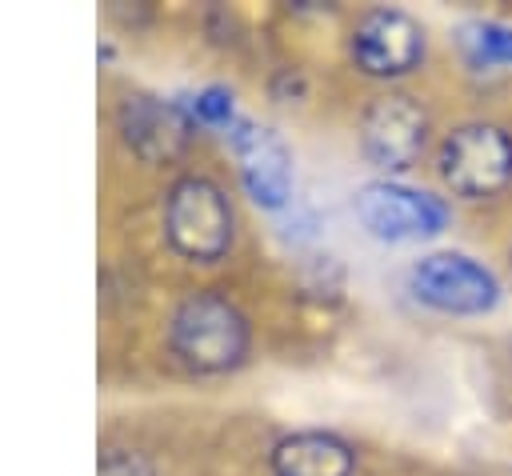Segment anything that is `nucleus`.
Instances as JSON below:
<instances>
[{
    "instance_id": "4",
    "label": "nucleus",
    "mask_w": 512,
    "mask_h": 476,
    "mask_svg": "<svg viewBox=\"0 0 512 476\" xmlns=\"http://www.w3.org/2000/svg\"><path fill=\"white\" fill-rule=\"evenodd\" d=\"M412 292H416V300H424L440 312L476 316L496 304L500 284L484 264L456 256V252H436L412 268Z\"/></svg>"
},
{
    "instance_id": "7",
    "label": "nucleus",
    "mask_w": 512,
    "mask_h": 476,
    "mask_svg": "<svg viewBox=\"0 0 512 476\" xmlns=\"http://www.w3.org/2000/svg\"><path fill=\"white\" fill-rule=\"evenodd\" d=\"M420 56H424V32L400 8H376L352 32V60L368 76H404L420 64Z\"/></svg>"
},
{
    "instance_id": "10",
    "label": "nucleus",
    "mask_w": 512,
    "mask_h": 476,
    "mask_svg": "<svg viewBox=\"0 0 512 476\" xmlns=\"http://www.w3.org/2000/svg\"><path fill=\"white\" fill-rule=\"evenodd\" d=\"M356 452L332 432H292L272 448V476H352Z\"/></svg>"
},
{
    "instance_id": "3",
    "label": "nucleus",
    "mask_w": 512,
    "mask_h": 476,
    "mask_svg": "<svg viewBox=\"0 0 512 476\" xmlns=\"http://www.w3.org/2000/svg\"><path fill=\"white\" fill-rule=\"evenodd\" d=\"M440 176L468 200L504 192L512 184V136L496 124H460L440 144Z\"/></svg>"
},
{
    "instance_id": "1",
    "label": "nucleus",
    "mask_w": 512,
    "mask_h": 476,
    "mask_svg": "<svg viewBox=\"0 0 512 476\" xmlns=\"http://www.w3.org/2000/svg\"><path fill=\"white\" fill-rule=\"evenodd\" d=\"M172 352L192 372H228L248 352V320L216 292H196L172 312Z\"/></svg>"
},
{
    "instance_id": "5",
    "label": "nucleus",
    "mask_w": 512,
    "mask_h": 476,
    "mask_svg": "<svg viewBox=\"0 0 512 476\" xmlns=\"http://www.w3.org/2000/svg\"><path fill=\"white\" fill-rule=\"evenodd\" d=\"M356 216L380 240H416L444 228V204L436 196L388 180H372L356 192Z\"/></svg>"
},
{
    "instance_id": "6",
    "label": "nucleus",
    "mask_w": 512,
    "mask_h": 476,
    "mask_svg": "<svg viewBox=\"0 0 512 476\" xmlns=\"http://www.w3.org/2000/svg\"><path fill=\"white\" fill-rule=\"evenodd\" d=\"M424 136H428L424 108L412 96H400V92H388V96L372 100L364 120H360V140H364L368 160L388 168V172L412 168L420 148H424Z\"/></svg>"
},
{
    "instance_id": "2",
    "label": "nucleus",
    "mask_w": 512,
    "mask_h": 476,
    "mask_svg": "<svg viewBox=\"0 0 512 476\" xmlns=\"http://www.w3.org/2000/svg\"><path fill=\"white\" fill-rule=\"evenodd\" d=\"M232 204L208 176H184L168 188L164 232L168 244L188 260H220L232 244Z\"/></svg>"
},
{
    "instance_id": "9",
    "label": "nucleus",
    "mask_w": 512,
    "mask_h": 476,
    "mask_svg": "<svg viewBox=\"0 0 512 476\" xmlns=\"http://www.w3.org/2000/svg\"><path fill=\"white\" fill-rule=\"evenodd\" d=\"M120 128L128 148H136L144 160H168L184 148L192 120L184 116V108L156 100V96H128L120 108Z\"/></svg>"
},
{
    "instance_id": "12",
    "label": "nucleus",
    "mask_w": 512,
    "mask_h": 476,
    "mask_svg": "<svg viewBox=\"0 0 512 476\" xmlns=\"http://www.w3.org/2000/svg\"><path fill=\"white\" fill-rule=\"evenodd\" d=\"M100 476H156V468H152L140 452L108 448V452L100 456Z\"/></svg>"
},
{
    "instance_id": "11",
    "label": "nucleus",
    "mask_w": 512,
    "mask_h": 476,
    "mask_svg": "<svg viewBox=\"0 0 512 476\" xmlns=\"http://www.w3.org/2000/svg\"><path fill=\"white\" fill-rule=\"evenodd\" d=\"M188 116L200 124H216V128H232L236 112H232V92L228 88H200L188 100Z\"/></svg>"
},
{
    "instance_id": "8",
    "label": "nucleus",
    "mask_w": 512,
    "mask_h": 476,
    "mask_svg": "<svg viewBox=\"0 0 512 476\" xmlns=\"http://www.w3.org/2000/svg\"><path fill=\"white\" fill-rule=\"evenodd\" d=\"M228 132H232L240 176H244V188L252 192V200L264 208H280L292 188V156H288L284 140L272 128L248 124V120H236Z\"/></svg>"
}]
</instances>
